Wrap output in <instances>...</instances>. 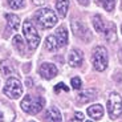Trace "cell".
<instances>
[{"mask_svg":"<svg viewBox=\"0 0 122 122\" xmlns=\"http://www.w3.org/2000/svg\"><path fill=\"white\" fill-rule=\"evenodd\" d=\"M35 4H37V5H40V4H44L45 3V0H32Z\"/></svg>","mask_w":122,"mask_h":122,"instance_id":"obj_27","label":"cell"},{"mask_svg":"<svg viewBox=\"0 0 122 122\" xmlns=\"http://www.w3.org/2000/svg\"><path fill=\"white\" fill-rule=\"evenodd\" d=\"M0 72L5 77H12L15 76V68H13L12 62L8 60H3L0 62Z\"/></svg>","mask_w":122,"mask_h":122,"instance_id":"obj_12","label":"cell"},{"mask_svg":"<svg viewBox=\"0 0 122 122\" xmlns=\"http://www.w3.org/2000/svg\"><path fill=\"white\" fill-rule=\"evenodd\" d=\"M70 84H72L73 89H76V90L81 89V86H82V81H81V78H80V77H73V78L70 80Z\"/></svg>","mask_w":122,"mask_h":122,"instance_id":"obj_23","label":"cell"},{"mask_svg":"<svg viewBox=\"0 0 122 122\" xmlns=\"http://www.w3.org/2000/svg\"><path fill=\"white\" fill-rule=\"evenodd\" d=\"M3 92L7 97L12 98V100H16V98L21 97L23 85H21V82H20V80H17L16 77H8Z\"/></svg>","mask_w":122,"mask_h":122,"instance_id":"obj_5","label":"cell"},{"mask_svg":"<svg viewBox=\"0 0 122 122\" xmlns=\"http://www.w3.org/2000/svg\"><path fill=\"white\" fill-rule=\"evenodd\" d=\"M35 21L43 29H51L57 24V16L49 8H41L35 13Z\"/></svg>","mask_w":122,"mask_h":122,"instance_id":"obj_1","label":"cell"},{"mask_svg":"<svg viewBox=\"0 0 122 122\" xmlns=\"http://www.w3.org/2000/svg\"><path fill=\"white\" fill-rule=\"evenodd\" d=\"M61 90H64V92H69V88H68V86L65 85L64 82H60V84H57V85L55 86V92H56V93H60Z\"/></svg>","mask_w":122,"mask_h":122,"instance_id":"obj_24","label":"cell"},{"mask_svg":"<svg viewBox=\"0 0 122 122\" xmlns=\"http://www.w3.org/2000/svg\"><path fill=\"white\" fill-rule=\"evenodd\" d=\"M7 3L12 9H21L25 5V0H7Z\"/></svg>","mask_w":122,"mask_h":122,"instance_id":"obj_22","label":"cell"},{"mask_svg":"<svg viewBox=\"0 0 122 122\" xmlns=\"http://www.w3.org/2000/svg\"><path fill=\"white\" fill-rule=\"evenodd\" d=\"M77 1H78L81 5H84V7H86L89 4V0H77Z\"/></svg>","mask_w":122,"mask_h":122,"instance_id":"obj_26","label":"cell"},{"mask_svg":"<svg viewBox=\"0 0 122 122\" xmlns=\"http://www.w3.org/2000/svg\"><path fill=\"white\" fill-rule=\"evenodd\" d=\"M98 4L102 5L107 12H113L114 7H116V0H97Z\"/></svg>","mask_w":122,"mask_h":122,"instance_id":"obj_21","label":"cell"},{"mask_svg":"<svg viewBox=\"0 0 122 122\" xmlns=\"http://www.w3.org/2000/svg\"><path fill=\"white\" fill-rule=\"evenodd\" d=\"M56 39L58 41V45L60 46H65L68 44V30L65 29V27H60L56 30Z\"/></svg>","mask_w":122,"mask_h":122,"instance_id":"obj_15","label":"cell"},{"mask_svg":"<svg viewBox=\"0 0 122 122\" xmlns=\"http://www.w3.org/2000/svg\"><path fill=\"white\" fill-rule=\"evenodd\" d=\"M121 30H122V25H121Z\"/></svg>","mask_w":122,"mask_h":122,"instance_id":"obj_28","label":"cell"},{"mask_svg":"<svg viewBox=\"0 0 122 122\" xmlns=\"http://www.w3.org/2000/svg\"><path fill=\"white\" fill-rule=\"evenodd\" d=\"M39 73L43 78L52 80V78H55V77L57 76L58 69L56 68V65L51 64V62H44V64H41V66H40Z\"/></svg>","mask_w":122,"mask_h":122,"instance_id":"obj_8","label":"cell"},{"mask_svg":"<svg viewBox=\"0 0 122 122\" xmlns=\"http://www.w3.org/2000/svg\"><path fill=\"white\" fill-rule=\"evenodd\" d=\"M97 98V92L94 89H88V90L81 92L78 96H77V101L78 104H88L90 101L96 100Z\"/></svg>","mask_w":122,"mask_h":122,"instance_id":"obj_10","label":"cell"},{"mask_svg":"<svg viewBox=\"0 0 122 122\" xmlns=\"http://www.w3.org/2000/svg\"><path fill=\"white\" fill-rule=\"evenodd\" d=\"M44 46H45L46 51H51V52H53V51H56V49L60 48V45H58V41H57V39H56V36H48V37H46Z\"/></svg>","mask_w":122,"mask_h":122,"instance_id":"obj_18","label":"cell"},{"mask_svg":"<svg viewBox=\"0 0 122 122\" xmlns=\"http://www.w3.org/2000/svg\"><path fill=\"white\" fill-rule=\"evenodd\" d=\"M12 43H13V46H15V48L17 49V52H19V53H21V55H25V45H24V41H23L21 36L16 35V36L13 37Z\"/></svg>","mask_w":122,"mask_h":122,"instance_id":"obj_20","label":"cell"},{"mask_svg":"<svg viewBox=\"0 0 122 122\" xmlns=\"http://www.w3.org/2000/svg\"><path fill=\"white\" fill-rule=\"evenodd\" d=\"M68 62H69L70 66H73V68L81 66V65H82V62H84V55H82V52H81L80 49H73V51H70L69 57H68Z\"/></svg>","mask_w":122,"mask_h":122,"instance_id":"obj_9","label":"cell"},{"mask_svg":"<svg viewBox=\"0 0 122 122\" xmlns=\"http://www.w3.org/2000/svg\"><path fill=\"white\" fill-rule=\"evenodd\" d=\"M88 114L94 121H98L104 117V107L101 105H92L90 107H88Z\"/></svg>","mask_w":122,"mask_h":122,"instance_id":"obj_13","label":"cell"},{"mask_svg":"<svg viewBox=\"0 0 122 122\" xmlns=\"http://www.w3.org/2000/svg\"><path fill=\"white\" fill-rule=\"evenodd\" d=\"M73 119H74V121H84L85 118H84V114L82 113H76Z\"/></svg>","mask_w":122,"mask_h":122,"instance_id":"obj_25","label":"cell"},{"mask_svg":"<svg viewBox=\"0 0 122 122\" xmlns=\"http://www.w3.org/2000/svg\"><path fill=\"white\" fill-rule=\"evenodd\" d=\"M107 61H109L107 51L101 45L96 46L93 49V56H92V64H93L94 69L97 72H104L107 68Z\"/></svg>","mask_w":122,"mask_h":122,"instance_id":"obj_3","label":"cell"},{"mask_svg":"<svg viewBox=\"0 0 122 122\" xmlns=\"http://www.w3.org/2000/svg\"><path fill=\"white\" fill-rule=\"evenodd\" d=\"M72 30H73L74 36L81 39L82 41H85V43H89L92 40L90 30L88 29V27H86L82 21H80V20H73V21H72Z\"/></svg>","mask_w":122,"mask_h":122,"instance_id":"obj_7","label":"cell"},{"mask_svg":"<svg viewBox=\"0 0 122 122\" xmlns=\"http://www.w3.org/2000/svg\"><path fill=\"white\" fill-rule=\"evenodd\" d=\"M5 20L8 23V28L12 32H16L19 29V27H20V19H19V16L13 15V13H7Z\"/></svg>","mask_w":122,"mask_h":122,"instance_id":"obj_14","label":"cell"},{"mask_svg":"<svg viewBox=\"0 0 122 122\" xmlns=\"http://www.w3.org/2000/svg\"><path fill=\"white\" fill-rule=\"evenodd\" d=\"M93 27H94V29L97 30V32H100V33H104L105 32L106 24H105V21L102 20V17H101L100 15H96L94 17H93Z\"/></svg>","mask_w":122,"mask_h":122,"instance_id":"obj_19","label":"cell"},{"mask_svg":"<svg viewBox=\"0 0 122 122\" xmlns=\"http://www.w3.org/2000/svg\"><path fill=\"white\" fill-rule=\"evenodd\" d=\"M23 32H24V36L27 39L28 46L30 49H36L40 44V36L37 33L35 25L30 23V20H25L24 24H23Z\"/></svg>","mask_w":122,"mask_h":122,"instance_id":"obj_4","label":"cell"},{"mask_svg":"<svg viewBox=\"0 0 122 122\" xmlns=\"http://www.w3.org/2000/svg\"><path fill=\"white\" fill-rule=\"evenodd\" d=\"M56 9L60 17H65L69 9V0H56Z\"/></svg>","mask_w":122,"mask_h":122,"instance_id":"obj_16","label":"cell"},{"mask_svg":"<svg viewBox=\"0 0 122 122\" xmlns=\"http://www.w3.org/2000/svg\"><path fill=\"white\" fill-rule=\"evenodd\" d=\"M44 119H45V121L60 122V121H62V117H61V113L58 112L57 107L52 106V107H49V109L45 112V114H44Z\"/></svg>","mask_w":122,"mask_h":122,"instance_id":"obj_11","label":"cell"},{"mask_svg":"<svg viewBox=\"0 0 122 122\" xmlns=\"http://www.w3.org/2000/svg\"><path fill=\"white\" fill-rule=\"evenodd\" d=\"M104 35H105V39H106L109 43H113V41H116V40H117L116 25H114L113 23H109V24L106 25V29H105Z\"/></svg>","mask_w":122,"mask_h":122,"instance_id":"obj_17","label":"cell"},{"mask_svg":"<svg viewBox=\"0 0 122 122\" xmlns=\"http://www.w3.org/2000/svg\"><path fill=\"white\" fill-rule=\"evenodd\" d=\"M45 105V100L43 97H33V96H25L21 100V109L24 110L27 114H30V116H35L39 112H41Z\"/></svg>","mask_w":122,"mask_h":122,"instance_id":"obj_2","label":"cell"},{"mask_svg":"<svg viewBox=\"0 0 122 122\" xmlns=\"http://www.w3.org/2000/svg\"><path fill=\"white\" fill-rule=\"evenodd\" d=\"M107 113L112 119L118 118L122 114V98L118 93H112L107 100Z\"/></svg>","mask_w":122,"mask_h":122,"instance_id":"obj_6","label":"cell"}]
</instances>
